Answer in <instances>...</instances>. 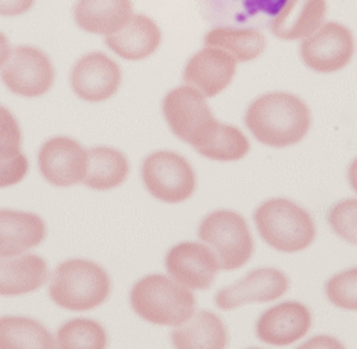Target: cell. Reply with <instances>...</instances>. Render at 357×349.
I'll return each mask as SVG.
<instances>
[{
    "label": "cell",
    "instance_id": "7402d4cb",
    "mask_svg": "<svg viewBox=\"0 0 357 349\" xmlns=\"http://www.w3.org/2000/svg\"><path fill=\"white\" fill-rule=\"evenodd\" d=\"M130 173L124 153L110 147H96L87 151V171L84 185L95 191L115 189L123 185Z\"/></svg>",
    "mask_w": 357,
    "mask_h": 349
},
{
    "label": "cell",
    "instance_id": "5b68a950",
    "mask_svg": "<svg viewBox=\"0 0 357 349\" xmlns=\"http://www.w3.org/2000/svg\"><path fill=\"white\" fill-rule=\"evenodd\" d=\"M200 240L214 251L220 269L226 272L245 267L254 254V238L240 214L229 209L211 212L199 227Z\"/></svg>",
    "mask_w": 357,
    "mask_h": 349
},
{
    "label": "cell",
    "instance_id": "d4e9b609",
    "mask_svg": "<svg viewBox=\"0 0 357 349\" xmlns=\"http://www.w3.org/2000/svg\"><path fill=\"white\" fill-rule=\"evenodd\" d=\"M249 150V139L237 127L218 123L196 151L211 160L235 162L245 157Z\"/></svg>",
    "mask_w": 357,
    "mask_h": 349
},
{
    "label": "cell",
    "instance_id": "44dd1931",
    "mask_svg": "<svg viewBox=\"0 0 357 349\" xmlns=\"http://www.w3.org/2000/svg\"><path fill=\"white\" fill-rule=\"evenodd\" d=\"M172 342L178 349H223L228 345V332L218 316L199 311L177 325L172 332Z\"/></svg>",
    "mask_w": 357,
    "mask_h": 349
},
{
    "label": "cell",
    "instance_id": "836d02e7",
    "mask_svg": "<svg viewBox=\"0 0 357 349\" xmlns=\"http://www.w3.org/2000/svg\"><path fill=\"white\" fill-rule=\"evenodd\" d=\"M348 182H350L353 191L357 194V159H354L350 168H348Z\"/></svg>",
    "mask_w": 357,
    "mask_h": 349
},
{
    "label": "cell",
    "instance_id": "ac0fdd59",
    "mask_svg": "<svg viewBox=\"0 0 357 349\" xmlns=\"http://www.w3.org/2000/svg\"><path fill=\"white\" fill-rule=\"evenodd\" d=\"M327 14L326 0H287L271 31L280 40H304L318 31Z\"/></svg>",
    "mask_w": 357,
    "mask_h": 349
},
{
    "label": "cell",
    "instance_id": "4dcf8cb0",
    "mask_svg": "<svg viewBox=\"0 0 357 349\" xmlns=\"http://www.w3.org/2000/svg\"><path fill=\"white\" fill-rule=\"evenodd\" d=\"M241 3L248 17H254L259 13L277 17L287 0H241Z\"/></svg>",
    "mask_w": 357,
    "mask_h": 349
},
{
    "label": "cell",
    "instance_id": "3957f363",
    "mask_svg": "<svg viewBox=\"0 0 357 349\" xmlns=\"http://www.w3.org/2000/svg\"><path fill=\"white\" fill-rule=\"evenodd\" d=\"M112 291L110 276L101 265L83 258L68 259L56 267L50 286L54 302L70 311L101 307Z\"/></svg>",
    "mask_w": 357,
    "mask_h": 349
},
{
    "label": "cell",
    "instance_id": "d6986e66",
    "mask_svg": "<svg viewBox=\"0 0 357 349\" xmlns=\"http://www.w3.org/2000/svg\"><path fill=\"white\" fill-rule=\"evenodd\" d=\"M47 264L42 256H0V296L29 295L47 282Z\"/></svg>",
    "mask_w": 357,
    "mask_h": 349
},
{
    "label": "cell",
    "instance_id": "8fae6325",
    "mask_svg": "<svg viewBox=\"0 0 357 349\" xmlns=\"http://www.w3.org/2000/svg\"><path fill=\"white\" fill-rule=\"evenodd\" d=\"M123 72L118 63L102 52H91L79 59L70 74L72 91L79 100L102 102L118 92Z\"/></svg>",
    "mask_w": 357,
    "mask_h": 349
},
{
    "label": "cell",
    "instance_id": "603a6c76",
    "mask_svg": "<svg viewBox=\"0 0 357 349\" xmlns=\"http://www.w3.org/2000/svg\"><path fill=\"white\" fill-rule=\"evenodd\" d=\"M205 46L218 47L232 55L240 63L258 59L266 49L261 32L250 28H215L205 36Z\"/></svg>",
    "mask_w": 357,
    "mask_h": 349
},
{
    "label": "cell",
    "instance_id": "5bb4252c",
    "mask_svg": "<svg viewBox=\"0 0 357 349\" xmlns=\"http://www.w3.org/2000/svg\"><path fill=\"white\" fill-rule=\"evenodd\" d=\"M237 72V60L218 47L206 46L191 56L183 70V81L206 98H214L228 87Z\"/></svg>",
    "mask_w": 357,
    "mask_h": 349
},
{
    "label": "cell",
    "instance_id": "4316f807",
    "mask_svg": "<svg viewBox=\"0 0 357 349\" xmlns=\"http://www.w3.org/2000/svg\"><path fill=\"white\" fill-rule=\"evenodd\" d=\"M326 295L340 310L357 311V269L331 276L326 284Z\"/></svg>",
    "mask_w": 357,
    "mask_h": 349
},
{
    "label": "cell",
    "instance_id": "52a82bcc",
    "mask_svg": "<svg viewBox=\"0 0 357 349\" xmlns=\"http://www.w3.org/2000/svg\"><path fill=\"white\" fill-rule=\"evenodd\" d=\"M142 182L154 199L182 203L196 191L197 178L190 162L173 151H156L144 160Z\"/></svg>",
    "mask_w": 357,
    "mask_h": 349
},
{
    "label": "cell",
    "instance_id": "ba28073f",
    "mask_svg": "<svg viewBox=\"0 0 357 349\" xmlns=\"http://www.w3.org/2000/svg\"><path fill=\"white\" fill-rule=\"evenodd\" d=\"M0 78L11 93L23 98H38L51 91L55 69L43 51L32 46H19L2 66Z\"/></svg>",
    "mask_w": 357,
    "mask_h": 349
},
{
    "label": "cell",
    "instance_id": "4fadbf2b",
    "mask_svg": "<svg viewBox=\"0 0 357 349\" xmlns=\"http://www.w3.org/2000/svg\"><path fill=\"white\" fill-rule=\"evenodd\" d=\"M287 276L277 269H257L248 273L237 284L226 287L215 295V304L223 311H231L246 304L272 302L286 295Z\"/></svg>",
    "mask_w": 357,
    "mask_h": 349
},
{
    "label": "cell",
    "instance_id": "6da1fadb",
    "mask_svg": "<svg viewBox=\"0 0 357 349\" xmlns=\"http://www.w3.org/2000/svg\"><path fill=\"white\" fill-rule=\"evenodd\" d=\"M245 124L259 144L286 148L307 136L312 125V113L296 95L272 92L259 96L249 105Z\"/></svg>",
    "mask_w": 357,
    "mask_h": 349
},
{
    "label": "cell",
    "instance_id": "f1b7e54d",
    "mask_svg": "<svg viewBox=\"0 0 357 349\" xmlns=\"http://www.w3.org/2000/svg\"><path fill=\"white\" fill-rule=\"evenodd\" d=\"M28 171V157L20 150L0 151V188L20 183Z\"/></svg>",
    "mask_w": 357,
    "mask_h": 349
},
{
    "label": "cell",
    "instance_id": "7a4b0ae2",
    "mask_svg": "<svg viewBox=\"0 0 357 349\" xmlns=\"http://www.w3.org/2000/svg\"><path fill=\"white\" fill-rule=\"evenodd\" d=\"M130 305L141 319L160 327H177L196 311V297L165 274H149L130 291Z\"/></svg>",
    "mask_w": 357,
    "mask_h": 349
},
{
    "label": "cell",
    "instance_id": "7c38bea8",
    "mask_svg": "<svg viewBox=\"0 0 357 349\" xmlns=\"http://www.w3.org/2000/svg\"><path fill=\"white\" fill-rule=\"evenodd\" d=\"M165 267L174 281L191 290H208L220 270L214 251L199 242H181L169 249Z\"/></svg>",
    "mask_w": 357,
    "mask_h": 349
},
{
    "label": "cell",
    "instance_id": "ffe728a7",
    "mask_svg": "<svg viewBox=\"0 0 357 349\" xmlns=\"http://www.w3.org/2000/svg\"><path fill=\"white\" fill-rule=\"evenodd\" d=\"M74 17L83 31L107 37L132 20L133 5L132 0H79Z\"/></svg>",
    "mask_w": 357,
    "mask_h": 349
},
{
    "label": "cell",
    "instance_id": "e0dca14e",
    "mask_svg": "<svg viewBox=\"0 0 357 349\" xmlns=\"http://www.w3.org/2000/svg\"><path fill=\"white\" fill-rule=\"evenodd\" d=\"M162 42L159 26L147 15H133L124 28L105 37V46L121 59L139 61L158 51Z\"/></svg>",
    "mask_w": 357,
    "mask_h": 349
},
{
    "label": "cell",
    "instance_id": "1f68e13d",
    "mask_svg": "<svg viewBox=\"0 0 357 349\" xmlns=\"http://www.w3.org/2000/svg\"><path fill=\"white\" fill-rule=\"evenodd\" d=\"M36 0H0V15L2 17H15L28 13L34 6Z\"/></svg>",
    "mask_w": 357,
    "mask_h": 349
},
{
    "label": "cell",
    "instance_id": "d6a6232c",
    "mask_svg": "<svg viewBox=\"0 0 357 349\" xmlns=\"http://www.w3.org/2000/svg\"><path fill=\"white\" fill-rule=\"evenodd\" d=\"M11 55V45L8 42V38L5 34L0 32V68L3 66V64L8 61Z\"/></svg>",
    "mask_w": 357,
    "mask_h": 349
},
{
    "label": "cell",
    "instance_id": "2e32d148",
    "mask_svg": "<svg viewBox=\"0 0 357 349\" xmlns=\"http://www.w3.org/2000/svg\"><path fill=\"white\" fill-rule=\"evenodd\" d=\"M46 224L38 215L23 210H0V256H17L40 246Z\"/></svg>",
    "mask_w": 357,
    "mask_h": 349
},
{
    "label": "cell",
    "instance_id": "9a60e30c",
    "mask_svg": "<svg viewBox=\"0 0 357 349\" xmlns=\"http://www.w3.org/2000/svg\"><path fill=\"white\" fill-rule=\"evenodd\" d=\"M312 328V313L304 304L284 302L264 311L257 322V337L266 345L289 346Z\"/></svg>",
    "mask_w": 357,
    "mask_h": 349
},
{
    "label": "cell",
    "instance_id": "484cf974",
    "mask_svg": "<svg viewBox=\"0 0 357 349\" xmlns=\"http://www.w3.org/2000/svg\"><path fill=\"white\" fill-rule=\"evenodd\" d=\"M56 346L61 349H102L107 346V334L96 320L77 318L59 329Z\"/></svg>",
    "mask_w": 357,
    "mask_h": 349
},
{
    "label": "cell",
    "instance_id": "8992f818",
    "mask_svg": "<svg viewBox=\"0 0 357 349\" xmlns=\"http://www.w3.org/2000/svg\"><path fill=\"white\" fill-rule=\"evenodd\" d=\"M164 116L174 136L199 148L218 121L206 102V96L191 86L176 87L165 96L162 104Z\"/></svg>",
    "mask_w": 357,
    "mask_h": 349
},
{
    "label": "cell",
    "instance_id": "f546056e",
    "mask_svg": "<svg viewBox=\"0 0 357 349\" xmlns=\"http://www.w3.org/2000/svg\"><path fill=\"white\" fill-rule=\"evenodd\" d=\"M22 130L13 113L0 105V151L20 150Z\"/></svg>",
    "mask_w": 357,
    "mask_h": 349
},
{
    "label": "cell",
    "instance_id": "cb8c5ba5",
    "mask_svg": "<svg viewBox=\"0 0 357 349\" xmlns=\"http://www.w3.org/2000/svg\"><path fill=\"white\" fill-rule=\"evenodd\" d=\"M52 334L42 323L29 318H0V349H52Z\"/></svg>",
    "mask_w": 357,
    "mask_h": 349
},
{
    "label": "cell",
    "instance_id": "277c9868",
    "mask_svg": "<svg viewBox=\"0 0 357 349\" xmlns=\"http://www.w3.org/2000/svg\"><path fill=\"white\" fill-rule=\"evenodd\" d=\"M259 237L272 249L296 254L312 246L316 227L312 215L289 199H271L259 205L254 214Z\"/></svg>",
    "mask_w": 357,
    "mask_h": 349
},
{
    "label": "cell",
    "instance_id": "9c48e42d",
    "mask_svg": "<svg viewBox=\"0 0 357 349\" xmlns=\"http://www.w3.org/2000/svg\"><path fill=\"white\" fill-rule=\"evenodd\" d=\"M301 59L308 69L319 74L342 70L354 55L351 31L336 22L322 25L301 45Z\"/></svg>",
    "mask_w": 357,
    "mask_h": 349
},
{
    "label": "cell",
    "instance_id": "83f0119b",
    "mask_svg": "<svg viewBox=\"0 0 357 349\" xmlns=\"http://www.w3.org/2000/svg\"><path fill=\"white\" fill-rule=\"evenodd\" d=\"M328 224L339 238L357 246V199L336 203L328 212Z\"/></svg>",
    "mask_w": 357,
    "mask_h": 349
},
{
    "label": "cell",
    "instance_id": "30bf717a",
    "mask_svg": "<svg viewBox=\"0 0 357 349\" xmlns=\"http://www.w3.org/2000/svg\"><path fill=\"white\" fill-rule=\"evenodd\" d=\"M38 168L45 180L51 185L69 188L84 180L87 151L70 137H52L40 148Z\"/></svg>",
    "mask_w": 357,
    "mask_h": 349
}]
</instances>
